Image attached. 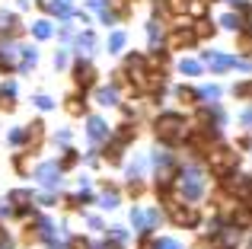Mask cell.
I'll list each match as a JSON object with an SVG mask.
<instances>
[{"mask_svg":"<svg viewBox=\"0 0 252 249\" xmlns=\"http://www.w3.org/2000/svg\"><path fill=\"white\" fill-rule=\"evenodd\" d=\"M154 134H157L160 144L176 147V144H182L185 137H189V122H185L179 112H163L160 119L154 122Z\"/></svg>","mask_w":252,"mask_h":249,"instance_id":"obj_1","label":"cell"},{"mask_svg":"<svg viewBox=\"0 0 252 249\" xmlns=\"http://www.w3.org/2000/svg\"><path fill=\"white\" fill-rule=\"evenodd\" d=\"M163 205H166V214L176 227H198V220H201L195 205H185V201H176V198H166Z\"/></svg>","mask_w":252,"mask_h":249,"instance_id":"obj_2","label":"cell"},{"mask_svg":"<svg viewBox=\"0 0 252 249\" xmlns=\"http://www.w3.org/2000/svg\"><path fill=\"white\" fill-rule=\"evenodd\" d=\"M208 166L214 169V173H227V169L236 166V154L230 147H208Z\"/></svg>","mask_w":252,"mask_h":249,"instance_id":"obj_3","label":"cell"},{"mask_svg":"<svg viewBox=\"0 0 252 249\" xmlns=\"http://www.w3.org/2000/svg\"><path fill=\"white\" fill-rule=\"evenodd\" d=\"M195 42H198V35H195V26L191 23L176 26V29L166 35V48H191Z\"/></svg>","mask_w":252,"mask_h":249,"instance_id":"obj_4","label":"cell"},{"mask_svg":"<svg viewBox=\"0 0 252 249\" xmlns=\"http://www.w3.org/2000/svg\"><path fill=\"white\" fill-rule=\"evenodd\" d=\"M42 144H45V122L42 119H32L29 124H26V144H23V150H26V154H38Z\"/></svg>","mask_w":252,"mask_h":249,"instance_id":"obj_5","label":"cell"},{"mask_svg":"<svg viewBox=\"0 0 252 249\" xmlns=\"http://www.w3.org/2000/svg\"><path fill=\"white\" fill-rule=\"evenodd\" d=\"M32 176H35L45 188H58L61 186V169H58V163H38V166L32 169Z\"/></svg>","mask_w":252,"mask_h":249,"instance_id":"obj_6","label":"cell"},{"mask_svg":"<svg viewBox=\"0 0 252 249\" xmlns=\"http://www.w3.org/2000/svg\"><path fill=\"white\" fill-rule=\"evenodd\" d=\"M74 83L80 87V93H83V90H90L93 83H96V67H93L90 61H77L74 64Z\"/></svg>","mask_w":252,"mask_h":249,"instance_id":"obj_7","label":"cell"},{"mask_svg":"<svg viewBox=\"0 0 252 249\" xmlns=\"http://www.w3.org/2000/svg\"><path fill=\"white\" fill-rule=\"evenodd\" d=\"M86 137H90L93 147L105 144V141H109V124H105L102 119H90V122H86Z\"/></svg>","mask_w":252,"mask_h":249,"instance_id":"obj_8","label":"cell"},{"mask_svg":"<svg viewBox=\"0 0 252 249\" xmlns=\"http://www.w3.org/2000/svg\"><path fill=\"white\" fill-rule=\"evenodd\" d=\"M35 64H38V48L23 45V48H19V64H16V70H19V74H26V70H32Z\"/></svg>","mask_w":252,"mask_h":249,"instance_id":"obj_9","label":"cell"},{"mask_svg":"<svg viewBox=\"0 0 252 249\" xmlns=\"http://www.w3.org/2000/svg\"><path fill=\"white\" fill-rule=\"evenodd\" d=\"M35 201V195L29 192V188H13V192H6V205L10 208H26Z\"/></svg>","mask_w":252,"mask_h":249,"instance_id":"obj_10","label":"cell"},{"mask_svg":"<svg viewBox=\"0 0 252 249\" xmlns=\"http://www.w3.org/2000/svg\"><path fill=\"white\" fill-rule=\"evenodd\" d=\"M29 32H32V38L45 42V38H51V35H55V26H51L48 19H35V23L29 26Z\"/></svg>","mask_w":252,"mask_h":249,"instance_id":"obj_11","label":"cell"},{"mask_svg":"<svg viewBox=\"0 0 252 249\" xmlns=\"http://www.w3.org/2000/svg\"><path fill=\"white\" fill-rule=\"evenodd\" d=\"M45 10H48V13H55L58 19H70V16H74V10H70V3H67V0H51V3L45 6Z\"/></svg>","mask_w":252,"mask_h":249,"instance_id":"obj_12","label":"cell"},{"mask_svg":"<svg viewBox=\"0 0 252 249\" xmlns=\"http://www.w3.org/2000/svg\"><path fill=\"white\" fill-rule=\"evenodd\" d=\"M77 160H80V154H77L74 147H64L61 160H58V169H61V173H67V169H74V166H77Z\"/></svg>","mask_w":252,"mask_h":249,"instance_id":"obj_13","label":"cell"},{"mask_svg":"<svg viewBox=\"0 0 252 249\" xmlns=\"http://www.w3.org/2000/svg\"><path fill=\"white\" fill-rule=\"evenodd\" d=\"M96 102L99 106H115L118 102V90L115 87H99L96 90Z\"/></svg>","mask_w":252,"mask_h":249,"instance_id":"obj_14","label":"cell"},{"mask_svg":"<svg viewBox=\"0 0 252 249\" xmlns=\"http://www.w3.org/2000/svg\"><path fill=\"white\" fill-rule=\"evenodd\" d=\"M64 109H67L70 115H86V99H83V93L80 96H67V102H64Z\"/></svg>","mask_w":252,"mask_h":249,"instance_id":"obj_15","label":"cell"},{"mask_svg":"<svg viewBox=\"0 0 252 249\" xmlns=\"http://www.w3.org/2000/svg\"><path fill=\"white\" fill-rule=\"evenodd\" d=\"M13 169H16L19 176H29V154H26V150H16V154H13Z\"/></svg>","mask_w":252,"mask_h":249,"instance_id":"obj_16","label":"cell"},{"mask_svg":"<svg viewBox=\"0 0 252 249\" xmlns=\"http://www.w3.org/2000/svg\"><path fill=\"white\" fill-rule=\"evenodd\" d=\"M125 42H128V35H125L122 29H118V32H112V38H109V51H112V55H118V51L125 48Z\"/></svg>","mask_w":252,"mask_h":249,"instance_id":"obj_17","label":"cell"},{"mask_svg":"<svg viewBox=\"0 0 252 249\" xmlns=\"http://www.w3.org/2000/svg\"><path fill=\"white\" fill-rule=\"evenodd\" d=\"M176 99L185 102V106H191V102H198V93H195L191 87H179V90H176Z\"/></svg>","mask_w":252,"mask_h":249,"instance_id":"obj_18","label":"cell"},{"mask_svg":"<svg viewBox=\"0 0 252 249\" xmlns=\"http://www.w3.org/2000/svg\"><path fill=\"white\" fill-rule=\"evenodd\" d=\"M6 141H10V147L23 150V144H26V128H13L10 134H6Z\"/></svg>","mask_w":252,"mask_h":249,"instance_id":"obj_19","label":"cell"},{"mask_svg":"<svg viewBox=\"0 0 252 249\" xmlns=\"http://www.w3.org/2000/svg\"><path fill=\"white\" fill-rule=\"evenodd\" d=\"M179 70H182L185 77H198V74H201V64H198V61H189V58H185V61H179Z\"/></svg>","mask_w":252,"mask_h":249,"instance_id":"obj_20","label":"cell"},{"mask_svg":"<svg viewBox=\"0 0 252 249\" xmlns=\"http://www.w3.org/2000/svg\"><path fill=\"white\" fill-rule=\"evenodd\" d=\"M0 96H3V99H16V96H19L16 83H13V80H0Z\"/></svg>","mask_w":252,"mask_h":249,"instance_id":"obj_21","label":"cell"},{"mask_svg":"<svg viewBox=\"0 0 252 249\" xmlns=\"http://www.w3.org/2000/svg\"><path fill=\"white\" fill-rule=\"evenodd\" d=\"M77 48L93 51V48H96V35H93V32H83V35H77Z\"/></svg>","mask_w":252,"mask_h":249,"instance_id":"obj_22","label":"cell"},{"mask_svg":"<svg viewBox=\"0 0 252 249\" xmlns=\"http://www.w3.org/2000/svg\"><path fill=\"white\" fill-rule=\"evenodd\" d=\"M99 205H102L105 211H112V208H118V195H115V188H109V192H102V198H99Z\"/></svg>","mask_w":252,"mask_h":249,"instance_id":"obj_23","label":"cell"},{"mask_svg":"<svg viewBox=\"0 0 252 249\" xmlns=\"http://www.w3.org/2000/svg\"><path fill=\"white\" fill-rule=\"evenodd\" d=\"M58 201H61V198H58V192H51V188H48V192H42V195H38V205H42V208H55Z\"/></svg>","mask_w":252,"mask_h":249,"instance_id":"obj_24","label":"cell"},{"mask_svg":"<svg viewBox=\"0 0 252 249\" xmlns=\"http://www.w3.org/2000/svg\"><path fill=\"white\" fill-rule=\"evenodd\" d=\"M32 102H35V109H42V112H48V109H55V99H51V96H45V93H38V96H35Z\"/></svg>","mask_w":252,"mask_h":249,"instance_id":"obj_25","label":"cell"},{"mask_svg":"<svg viewBox=\"0 0 252 249\" xmlns=\"http://www.w3.org/2000/svg\"><path fill=\"white\" fill-rule=\"evenodd\" d=\"M204 10H208L204 0H189V13H191V16H204Z\"/></svg>","mask_w":252,"mask_h":249,"instance_id":"obj_26","label":"cell"},{"mask_svg":"<svg viewBox=\"0 0 252 249\" xmlns=\"http://www.w3.org/2000/svg\"><path fill=\"white\" fill-rule=\"evenodd\" d=\"M137 249H157V240L150 237V233H141V243H137Z\"/></svg>","mask_w":252,"mask_h":249,"instance_id":"obj_27","label":"cell"},{"mask_svg":"<svg viewBox=\"0 0 252 249\" xmlns=\"http://www.w3.org/2000/svg\"><path fill=\"white\" fill-rule=\"evenodd\" d=\"M0 249H13V240H10V233H6L3 224H0Z\"/></svg>","mask_w":252,"mask_h":249,"instance_id":"obj_28","label":"cell"},{"mask_svg":"<svg viewBox=\"0 0 252 249\" xmlns=\"http://www.w3.org/2000/svg\"><path fill=\"white\" fill-rule=\"evenodd\" d=\"M0 112H16V99H3V96H0Z\"/></svg>","mask_w":252,"mask_h":249,"instance_id":"obj_29","label":"cell"},{"mask_svg":"<svg viewBox=\"0 0 252 249\" xmlns=\"http://www.w3.org/2000/svg\"><path fill=\"white\" fill-rule=\"evenodd\" d=\"M223 26H227V29H240V16H233V13L223 16Z\"/></svg>","mask_w":252,"mask_h":249,"instance_id":"obj_30","label":"cell"},{"mask_svg":"<svg viewBox=\"0 0 252 249\" xmlns=\"http://www.w3.org/2000/svg\"><path fill=\"white\" fill-rule=\"evenodd\" d=\"M55 67H67V51H58V55H55Z\"/></svg>","mask_w":252,"mask_h":249,"instance_id":"obj_31","label":"cell"},{"mask_svg":"<svg viewBox=\"0 0 252 249\" xmlns=\"http://www.w3.org/2000/svg\"><path fill=\"white\" fill-rule=\"evenodd\" d=\"M147 35L157 42V38H160V26H157V23H147Z\"/></svg>","mask_w":252,"mask_h":249,"instance_id":"obj_32","label":"cell"},{"mask_svg":"<svg viewBox=\"0 0 252 249\" xmlns=\"http://www.w3.org/2000/svg\"><path fill=\"white\" fill-rule=\"evenodd\" d=\"M90 6H93V10H99V13H102V10H109V0H90Z\"/></svg>","mask_w":252,"mask_h":249,"instance_id":"obj_33","label":"cell"},{"mask_svg":"<svg viewBox=\"0 0 252 249\" xmlns=\"http://www.w3.org/2000/svg\"><path fill=\"white\" fill-rule=\"evenodd\" d=\"M55 141H58V144H67V141H70V131H58Z\"/></svg>","mask_w":252,"mask_h":249,"instance_id":"obj_34","label":"cell"},{"mask_svg":"<svg viewBox=\"0 0 252 249\" xmlns=\"http://www.w3.org/2000/svg\"><path fill=\"white\" fill-rule=\"evenodd\" d=\"M90 227H93V230H105V227H102V220H99V218H90Z\"/></svg>","mask_w":252,"mask_h":249,"instance_id":"obj_35","label":"cell"},{"mask_svg":"<svg viewBox=\"0 0 252 249\" xmlns=\"http://www.w3.org/2000/svg\"><path fill=\"white\" fill-rule=\"evenodd\" d=\"M67 3H70V0H67Z\"/></svg>","mask_w":252,"mask_h":249,"instance_id":"obj_36","label":"cell"}]
</instances>
